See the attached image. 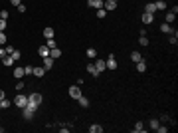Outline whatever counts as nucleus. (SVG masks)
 Instances as JSON below:
<instances>
[{
    "instance_id": "nucleus-1",
    "label": "nucleus",
    "mask_w": 178,
    "mask_h": 133,
    "mask_svg": "<svg viewBox=\"0 0 178 133\" xmlns=\"http://www.w3.org/2000/svg\"><path fill=\"white\" fill-rule=\"evenodd\" d=\"M28 101L30 103H34V105H42V101H44V97H42V93H38V92H34V93H30L28 95Z\"/></svg>"
},
{
    "instance_id": "nucleus-2",
    "label": "nucleus",
    "mask_w": 178,
    "mask_h": 133,
    "mask_svg": "<svg viewBox=\"0 0 178 133\" xmlns=\"http://www.w3.org/2000/svg\"><path fill=\"white\" fill-rule=\"evenodd\" d=\"M26 103H28V95H16V97H14V105L20 107V109H24Z\"/></svg>"
},
{
    "instance_id": "nucleus-3",
    "label": "nucleus",
    "mask_w": 178,
    "mask_h": 133,
    "mask_svg": "<svg viewBox=\"0 0 178 133\" xmlns=\"http://www.w3.org/2000/svg\"><path fill=\"white\" fill-rule=\"evenodd\" d=\"M67 93H69V97H73V100H77L79 95H81V86H71L69 89H67Z\"/></svg>"
},
{
    "instance_id": "nucleus-4",
    "label": "nucleus",
    "mask_w": 178,
    "mask_h": 133,
    "mask_svg": "<svg viewBox=\"0 0 178 133\" xmlns=\"http://www.w3.org/2000/svg\"><path fill=\"white\" fill-rule=\"evenodd\" d=\"M105 66H107V70H117L119 64H117V60H115V56H113V54L105 60Z\"/></svg>"
},
{
    "instance_id": "nucleus-5",
    "label": "nucleus",
    "mask_w": 178,
    "mask_h": 133,
    "mask_svg": "<svg viewBox=\"0 0 178 133\" xmlns=\"http://www.w3.org/2000/svg\"><path fill=\"white\" fill-rule=\"evenodd\" d=\"M53 58H50V56H46V58H44V62H42V64H44V70H46V72H50V70H52L53 68Z\"/></svg>"
},
{
    "instance_id": "nucleus-6",
    "label": "nucleus",
    "mask_w": 178,
    "mask_h": 133,
    "mask_svg": "<svg viewBox=\"0 0 178 133\" xmlns=\"http://www.w3.org/2000/svg\"><path fill=\"white\" fill-rule=\"evenodd\" d=\"M103 8H105L107 12H113V10L117 8V2H115V0H105V2H103Z\"/></svg>"
},
{
    "instance_id": "nucleus-7",
    "label": "nucleus",
    "mask_w": 178,
    "mask_h": 133,
    "mask_svg": "<svg viewBox=\"0 0 178 133\" xmlns=\"http://www.w3.org/2000/svg\"><path fill=\"white\" fill-rule=\"evenodd\" d=\"M24 76H26V73H24V68H22V66L14 68V78H16V80H22Z\"/></svg>"
},
{
    "instance_id": "nucleus-8",
    "label": "nucleus",
    "mask_w": 178,
    "mask_h": 133,
    "mask_svg": "<svg viewBox=\"0 0 178 133\" xmlns=\"http://www.w3.org/2000/svg\"><path fill=\"white\" fill-rule=\"evenodd\" d=\"M152 22H154V14H148V12L143 14V24L148 26V24H152Z\"/></svg>"
},
{
    "instance_id": "nucleus-9",
    "label": "nucleus",
    "mask_w": 178,
    "mask_h": 133,
    "mask_svg": "<svg viewBox=\"0 0 178 133\" xmlns=\"http://www.w3.org/2000/svg\"><path fill=\"white\" fill-rule=\"evenodd\" d=\"M95 70H97L99 73H101V72H105V70H107L105 60H95Z\"/></svg>"
},
{
    "instance_id": "nucleus-10",
    "label": "nucleus",
    "mask_w": 178,
    "mask_h": 133,
    "mask_svg": "<svg viewBox=\"0 0 178 133\" xmlns=\"http://www.w3.org/2000/svg\"><path fill=\"white\" fill-rule=\"evenodd\" d=\"M44 73H46V70H44V66H34V73L32 76H36V78H44Z\"/></svg>"
},
{
    "instance_id": "nucleus-11",
    "label": "nucleus",
    "mask_w": 178,
    "mask_h": 133,
    "mask_svg": "<svg viewBox=\"0 0 178 133\" xmlns=\"http://www.w3.org/2000/svg\"><path fill=\"white\" fill-rule=\"evenodd\" d=\"M77 101H79V105L83 107V109H87V107H89V100H87V97L83 95V93H81V95L77 97Z\"/></svg>"
},
{
    "instance_id": "nucleus-12",
    "label": "nucleus",
    "mask_w": 178,
    "mask_h": 133,
    "mask_svg": "<svg viewBox=\"0 0 178 133\" xmlns=\"http://www.w3.org/2000/svg\"><path fill=\"white\" fill-rule=\"evenodd\" d=\"M103 2L105 0H91V2H87L91 8H95V10H99V8H103Z\"/></svg>"
},
{
    "instance_id": "nucleus-13",
    "label": "nucleus",
    "mask_w": 178,
    "mask_h": 133,
    "mask_svg": "<svg viewBox=\"0 0 178 133\" xmlns=\"http://www.w3.org/2000/svg\"><path fill=\"white\" fill-rule=\"evenodd\" d=\"M59 56H61V50H59V48H50V58L58 60Z\"/></svg>"
},
{
    "instance_id": "nucleus-14",
    "label": "nucleus",
    "mask_w": 178,
    "mask_h": 133,
    "mask_svg": "<svg viewBox=\"0 0 178 133\" xmlns=\"http://www.w3.org/2000/svg\"><path fill=\"white\" fill-rule=\"evenodd\" d=\"M145 12H148V14H154V12H156V4H154V2H148V4L145 6Z\"/></svg>"
},
{
    "instance_id": "nucleus-15",
    "label": "nucleus",
    "mask_w": 178,
    "mask_h": 133,
    "mask_svg": "<svg viewBox=\"0 0 178 133\" xmlns=\"http://www.w3.org/2000/svg\"><path fill=\"white\" fill-rule=\"evenodd\" d=\"M133 131H135V133H143V131H145L143 121H137V123H135V127H133Z\"/></svg>"
},
{
    "instance_id": "nucleus-16",
    "label": "nucleus",
    "mask_w": 178,
    "mask_h": 133,
    "mask_svg": "<svg viewBox=\"0 0 178 133\" xmlns=\"http://www.w3.org/2000/svg\"><path fill=\"white\" fill-rule=\"evenodd\" d=\"M38 54L42 56V58H46V56H50V48H48V46H42V48H38Z\"/></svg>"
},
{
    "instance_id": "nucleus-17",
    "label": "nucleus",
    "mask_w": 178,
    "mask_h": 133,
    "mask_svg": "<svg viewBox=\"0 0 178 133\" xmlns=\"http://www.w3.org/2000/svg\"><path fill=\"white\" fill-rule=\"evenodd\" d=\"M148 125H151V129H152V131H156V129H158V125H160V121H158L156 117H152V119L148 121Z\"/></svg>"
},
{
    "instance_id": "nucleus-18",
    "label": "nucleus",
    "mask_w": 178,
    "mask_h": 133,
    "mask_svg": "<svg viewBox=\"0 0 178 133\" xmlns=\"http://www.w3.org/2000/svg\"><path fill=\"white\" fill-rule=\"evenodd\" d=\"M160 32H164V34H172L174 30H172V26H170V24H166V22H164V24L160 26Z\"/></svg>"
},
{
    "instance_id": "nucleus-19",
    "label": "nucleus",
    "mask_w": 178,
    "mask_h": 133,
    "mask_svg": "<svg viewBox=\"0 0 178 133\" xmlns=\"http://www.w3.org/2000/svg\"><path fill=\"white\" fill-rule=\"evenodd\" d=\"M103 131V127L99 125V123H93L91 127H89V133H101Z\"/></svg>"
},
{
    "instance_id": "nucleus-20",
    "label": "nucleus",
    "mask_w": 178,
    "mask_h": 133,
    "mask_svg": "<svg viewBox=\"0 0 178 133\" xmlns=\"http://www.w3.org/2000/svg\"><path fill=\"white\" fill-rule=\"evenodd\" d=\"M131 60L135 62V64H137V62H141V60H143V56H141V52H137V50H135V52L131 54Z\"/></svg>"
},
{
    "instance_id": "nucleus-21",
    "label": "nucleus",
    "mask_w": 178,
    "mask_h": 133,
    "mask_svg": "<svg viewBox=\"0 0 178 133\" xmlns=\"http://www.w3.org/2000/svg\"><path fill=\"white\" fill-rule=\"evenodd\" d=\"M87 72L91 73V76H95V78H97V76H99V72H97V70H95V64H87Z\"/></svg>"
},
{
    "instance_id": "nucleus-22",
    "label": "nucleus",
    "mask_w": 178,
    "mask_h": 133,
    "mask_svg": "<svg viewBox=\"0 0 178 133\" xmlns=\"http://www.w3.org/2000/svg\"><path fill=\"white\" fill-rule=\"evenodd\" d=\"M2 64H4V66H8V68H10V66H14L16 62H14L12 58H10V56H6V58H2Z\"/></svg>"
},
{
    "instance_id": "nucleus-23",
    "label": "nucleus",
    "mask_w": 178,
    "mask_h": 133,
    "mask_svg": "<svg viewBox=\"0 0 178 133\" xmlns=\"http://www.w3.org/2000/svg\"><path fill=\"white\" fill-rule=\"evenodd\" d=\"M10 58H12V60H14V62H18V60H20V58H22V52H20V50H14V52H12V54H10Z\"/></svg>"
},
{
    "instance_id": "nucleus-24",
    "label": "nucleus",
    "mask_w": 178,
    "mask_h": 133,
    "mask_svg": "<svg viewBox=\"0 0 178 133\" xmlns=\"http://www.w3.org/2000/svg\"><path fill=\"white\" fill-rule=\"evenodd\" d=\"M137 70H138V72H141V73H143V72H146V64H145V60L137 62Z\"/></svg>"
},
{
    "instance_id": "nucleus-25",
    "label": "nucleus",
    "mask_w": 178,
    "mask_h": 133,
    "mask_svg": "<svg viewBox=\"0 0 178 133\" xmlns=\"http://www.w3.org/2000/svg\"><path fill=\"white\" fill-rule=\"evenodd\" d=\"M154 4H156V10H166V2L164 0H156Z\"/></svg>"
},
{
    "instance_id": "nucleus-26",
    "label": "nucleus",
    "mask_w": 178,
    "mask_h": 133,
    "mask_svg": "<svg viewBox=\"0 0 178 133\" xmlns=\"http://www.w3.org/2000/svg\"><path fill=\"white\" fill-rule=\"evenodd\" d=\"M168 40H170V44H174V46H176V42H178V32H176V30L170 34V38H168Z\"/></svg>"
},
{
    "instance_id": "nucleus-27",
    "label": "nucleus",
    "mask_w": 178,
    "mask_h": 133,
    "mask_svg": "<svg viewBox=\"0 0 178 133\" xmlns=\"http://www.w3.org/2000/svg\"><path fill=\"white\" fill-rule=\"evenodd\" d=\"M138 44H141V46H143V48H145V46H148V38L141 34V38H138Z\"/></svg>"
},
{
    "instance_id": "nucleus-28",
    "label": "nucleus",
    "mask_w": 178,
    "mask_h": 133,
    "mask_svg": "<svg viewBox=\"0 0 178 133\" xmlns=\"http://www.w3.org/2000/svg\"><path fill=\"white\" fill-rule=\"evenodd\" d=\"M0 105H2V109H8V107L12 105V101H10V100H6V97H4V100L0 101Z\"/></svg>"
},
{
    "instance_id": "nucleus-29",
    "label": "nucleus",
    "mask_w": 178,
    "mask_h": 133,
    "mask_svg": "<svg viewBox=\"0 0 178 133\" xmlns=\"http://www.w3.org/2000/svg\"><path fill=\"white\" fill-rule=\"evenodd\" d=\"M44 36H46V38H53V28L48 26L46 30H44Z\"/></svg>"
},
{
    "instance_id": "nucleus-30",
    "label": "nucleus",
    "mask_w": 178,
    "mask_h": 133,
    "mask_svg": "<svg viewBox=\"0 0 178 133\" xmlns=\"http://www.w3.org/2000/svg\"><path fill=\"white\" fill-rule=\"evenodd\" d=\"M6 42H8L6 34H4V32H0V46H6Z\"/></svg>"
},
{
    "instance_id": "nucleus-31",
    "label": "nucleus",
    "mask_w": 178,
    "mask_h": 133,
    "mask_svg": "<svg viewBox=\"0 0 178 133\" xmlns=\"http://www.w3.org/2000/svg\"><path fill=\"white\" fill-rule=\"evenodd\" d=\"M97 52H95V48H87V58H95Z\"/></svg>"
},
{
    "instance_id": "nucleus-32",
    "label": "nucleus",
    "mask_w": 178,
    "mask_h": 133,
    "mask_svg": "<svg viewBox=\"0 0 178 133\" xmlns=\"http://www.w3.org/2000/svg\"><path fill=\"white\" fill-rule=\"evenodd\" d=\"M105 16H107V10L105 8H99L97 10V18H105Z\"/></svg>"
},
{
    "instance_id": "nucleus-33",
    "label": "nucleus",
    "mask_w": 178,
    "mask_h": 133,
    "mask_svg": "<svg viewBox=\"0 0 178 133\" xmlns=\"http://www.w3.org/2000/svg\"><path fill=\"white\" fill-rule=\"evenodd\" d=\"M24 73H26V76H32L34 73V66H26L24 68Z\"/></svg>"
},
{
    "instance_id": "nucleus-34",
    "label": "nucleus",
    "mask_w": 178,
    "mask_h": 133,
    "mask_svg": "<svg viewBox=\"0 0 178 133\" xmlns=\"http://www.w3.org/2000/svg\"><path fill=\"white\" fill-rule=\"evenodd\" d=\"M48 48H58V44H55L53 38H48Z\"/></svg>"
},
{
    "instance_id": "nucleus-35",
    "label": "nucleus",
    "mask_w": 178,
    "mask_h": 133,
    "mask_svg": "<svg viewBox=\"0 0 178 133\" xmlns=\"http://www.w3.org/2000/svg\"><path fill=\"white\" fill-rule=\"evenodd\" d=\"M8 16H10L8 10H2V12H0V18H2V20H8Z\"/></svg>"
},
{
    "instance_id": "nucleus-36",
    "label": "nucleus",
    "mask_w": 178,
    "mask_h": 133,
    "mask_svg": "<svg viewBox=\"0 0 178 133\" xmlns=\"http://www.w3.org/2000/svg\"><path fill=\"white\" fill-rule=\"evenodd\" d=\"M16 89H18V92H22V89H24V81H22V80L16 81Z\"/></svg>"
},
{
    "instance_id": "nucleus-37",
    "label": "nucleus",
    "mask_w": 178,
    "mask_h": 133,
    "mask_svg": "<svg viewBox=\"0 0 178 133\" xmlns=\"http://www.w3.org/2000/svg\"><path fill=\"white\" fill-rule=\"evenodd\" d=\"M8 54H6V48H2L0 46V60H2V58H6Z\"/></svg>"
},
{
    "instance_id": "nucleus-38",
    "label": "nucleus",
    "mask_w": 178,
    "mask_h": 133,
    "mask_svg": "<svg viewBox=\"0 0 178 133\" xmlns=\"http://www.w3.org/2000/svg\"><path fill=\"white\" fill-rule=\"evenodd\" d=\"M4 30H6V20L0 18V32H4Z\"/></svg>"
},
{
    "instance_id": "nucleus-39",
    "label": "nucleus",
    "mask_w": 178,
    "mask_h": 133,
    "mask_svg": "<svg viewBox=\"0 0 178 133\" xmlns=\"http://www.w3.org/2000/svg\"><path fill=\"white\" fill-rule=\"evenodd\" d=\"M10 4H12V6H16V8H18L20 4H22V0H10Z\"/></svg>"
},
{
    "instance_id": "nucleus-40",
    "label": "nucleus",
    "mask_w": 178,
    "mask_h": 133,
    "mask_svg": "<svg viewBox=\"0 0 178 133\" xmlns=\"http://www.w3.org/2000/svg\"><path fill=\"white\" fill-rule=\"evenodd\" d=\"M14 50H16V48H12V46H6V54H8V56H10V54H12Z\"/></svg>"
},
{
    "instance_id": "nucleus-41",
    "label": "nucleus",
    "mask_w": 178,
    "mask_h": 133,
    "mask_svg": "<svg viewBox=\"0 0 178 133\" xmlns=\"http://www.w3.org/2000/svg\"><path fill=\"white\" fill-rule=\"evenodd\" d=\"M18 12L24 14V12H26V6H24V4H20V6H18Z\"/></svg>"
},
{
    "instance_id": "nucleus-42",
    "label": "nucleus",
    "mask_w": 178,
    "mask_h": 133,
    "mask_svg": "<svg viewBox=\"0 0 178 133\" xmlns=\"http://www.w3.org/2000/svg\"><path fill=\"white\" fill-rule=\"evenodd\" d=\"M4 97H6V93H4V89H0V101L4 100Z\"/></svg>"
},
{
    "instance_id": "nucleus-43",
    "label": "nucleus",
    "mask_w": 178,
    "mask_h": 133,
    "mask_svg": "<svg viewBox=\"0 0 178 133\" xmlns=\"http://www.w3.org/2000/svg\"><path fill=\"white\" fill-rule=\"evenodd\" d=\"M87 2H91V0H87Z\"/></svg>"
},
{
    "instance_id": "nucleus-44",
    "label": "nucleus",
    "mask_w": 178,
    "mask_h": 133,
    "mask_svg": "<svg viewBox=\"0 0 178 133\" xmlns=\"http://www.w3.org/2000/svg\"><path fill=\"white\" fill-rule=\"evenodd\" d=\"M0 109H2V105H0Z\"/></svg>"
},
{
    "instance_id": "nucleus-45",
    "label": "nucleus",
    "mask_w": 178,
    "mask_h": 133,
    "mask_svg": "<svg viewBox=\"0 0 178 133\" xmlns=\"http://www.w3.org/2000/svg\"><path fill=\"white\" fill-rule=\"evenodd\" d=\"M115 2H119V0H115Z\"/></svg>"
}]
</instances>
